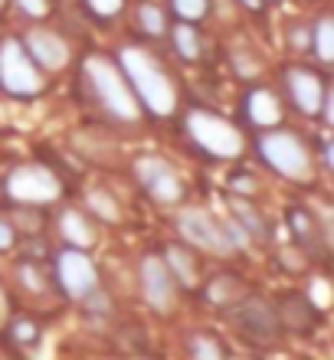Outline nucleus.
<instances>
[{
  "label": "nucleus",
  "instance_id": "f257e3e1",
  "mask_svg": "<svg viewBox=\"0 0 334 360\" xmlns=\"http://www.w3.org/2000/svg\"><path fill=\"white\" fill-rule=\"evenodd\" d=\"M118 63H122V72L131 86L134 98H141L144 108L151 115H171L174 105H177V95H174V86L167 72L158 66V59H151L148 53L134 46H124L118 53Z\"/></svg>",
  "mask_w": 334,
  "mask_h": 360
},
{
  "label": "nucleus",
  "instance_id": "f03ea898",
  "mask_svg": "<svg viewBox=\"0 0 334 360\" xmlns=\"http://www.w3.org/2000/svg\"><path fill=\"white\" fill-rule=\"evenodd\" d=\"M86 76H89V86L96 92L98 105H102L112 118L128 122V124L138 122V115H141L138 112V98H134L128 79L122 76V69H115L105 56H89Z\"/></svg>",
  "mask_w": 334,
  "mask_h": 360
},
{
  "label": "nucleus",
  "instance_id": "7ed1b4c3",
  "mask_svg": "<svg viewBox=\"0 0 334 360\" xmlns=\"http://www.w3.org/2000/svg\"><path fill=\"white\" fill-rule=\"evenodd\" d=\"M259 158L272 167L276 174L288 180H311L315 164H311V151L305 148V141L292 131H266L259 138Z\"/></svg>",
  "mask_w": 334,
  "mask_h": 360
},
{
  "label": "nucleus",
  "instance_id": "20e7f679",
  "mask_svg": "<svg viewBox=\"0 0 334 360\" xmlns=\"http://www.w3.org/2000/svg\"><path fill=\"white\" fill-rule=\"evenodd\" d=\"M187 134L203 154L220 158V161H233L243 154V134L236 124H229L226 118L213 112H203V108H193L187 115Z\"/></svg>",
  "mask_w": 334,
  "mask_h": 360
},
{
  "label": "nucleus",
  "instance_id": "39448f33",
  "mask_svg": "<svg viewBox=\"0 0 334 360\" xmlns=\"http://www.w3.org/2000/svg\"><path fill=\"white\" fill-rule=\"evenodd\" d=\"M0 89L17 98H30L43 89L39 66L30 59L20 39H0Z\"/></svg>",
  "mask_w": 334,
  "mask_h": 360
},
{
  "label": "nucleus",
  "instance_id": "423d86ee",
  "mask_svg": "<svg viewBox=\"0 0 334 360\" xmlns=\"http://www.w3.org/2000/svg\"><path fill=\"white\" fill-rule=\"evenodd\" d=\"M63 193L59 177L43 164H23L7 177V197L20 207H43Z\"/></svg>",
  "mask_w": 334,
  "mask_h": 360
},
{
  "label": "nucleus",
  "instance_id": "0eeeda50",
  "mask_svg": "<svg viewBox=\"0 0 334 360\" xmlns=\"http://www.w3.org/2000/svg\"><path fill=\"white\" fill-rule=\"evenodd\" d=\"M177 229H181V236L197 249H207L213 256H229L233 252V239L226 236V226H223V219L210 217V213H203V210H184L181 219H177Z\"/></svg>",
  "mask_w": 334,
  "mask_h": 360
},
{
  "label": "nucleus",
  "instance_id": "6e6552de",
  "mask_svg": "<svg viewBox=\"0 0 334 360\" xmlns=\"http://www.w3.org/2000/svg\"><path fill=\"white\" fill-rule=\"evenodd\" d=\"M56 278H59V285H63V292H66L69 298H76V302H82V295H89L98 285L96 262H92L79 246H69L59 252Z\"/></svg>",
  "mask_w": 334,
  "mask_h": 360
},
{
  "label": "nucleus",
  "instance_id": "1a4fd4ad",
  "mask_svg": "<svg viewBox=\"0 0 334 360\" xmlns=\"http://www.w3.org/2000/svg\"><path fill=\"white\" fill-rule=\"evenodd\" d=\"M134 171H138V180H141V187L151 193L158 203H177L184 197V184H181V174L174 167L171 161H164V158H141V161L134 164Z\"/></svg>",
  "mask_w": 334,
  "mask_h": 360
},
{
  "label": "nucleus",
  "instance_id": "9d476101",
  "mask_svg": "<svg viewBox=\"0 0 334 360\" xmlns=\"http://www.w3.org/2000/svg\"><path fill=\"white\" fill-rule=\"evenodd\" d=\"M233 318H236L239 331L256 344H272L278 334H282L278 311L269 302H262V298H246V302L233 311Z\"/></svg>",
  "mask_w": 334,
  "mask_h": 360
},
{
  "label": "nucleus",
  "instance_id": "9b49d317",
  "mask_svg": "<svg viewBox=\"0 0 334 360\" xmlns=\"http://www.w3.org/2000/svg\"><path fill=\"white\" fill-rule=\"evenodd\" d=\"M138 278H141V292L144 302L151 304L154 311H171L174 304V278L167 272L161 256H144L141 269H138Z\"/></svg>",
  "mask_w": 334,
  "mask_h": 360
},
{
  "label": "nucleus",
  "instance_id": "f8f14e48",
  "mask_svg": "<svg viewBox=\"0 0 334 360\" xmlns=\"http://www.w3.org/2000/svg\"><path fill=\"white\" fill-rule=\"evenodd\" d=\"M285 86L288 95L302 115H318L321 112V98H325V82L318 79V72L311 69H302V66H292L285 69Z\"/></svg>",
  "mask_w": 334,
  "mask_h": 360
},
{
  "label": "nucleus",
  "instance_id": "ddd939ff",
  "mask_svg": "<svg viewBox=\"0 0 334 360\" xmlns=\"http://www.w3.org/2000/svg\"><path fill=\"white\" fill-rule=\"evenodd\" d=\"M23 49L39 69H63L69 63V46L66 39L49 33V30H30L23 39Z\"/></svg>",
  "mask_w": 334,
  "mask_h": 360
},
{
  "label": "nucleus",
  "instance_id": "4468645a",
  "mask_svg": "<svg viewBox=\"0 0 334 360\" xmlns=\"http://www.w3.org/2000/svg\"><path fill=\"white\" fill-rule=\"evenodd\" d=\"M246 118L256 128H272V124L282 122V105L269 89H256V92L246 95Z\"/></svg>",
  "mask_w": 334,
  "mask_h": 360
},
{
  "label": "nucleus",
  "instance_id": "2eb2a0df",
  "mask_svg": "<svg viewBox=\"0 0 334 360\" xmlns=\"http://www.w3.org/2000/svg\"><path fill=\"white\" fill-rule=\"evenodd\" d=\"M311 308L315 304L308 302V295H285L276 311H278V321L288 324L292 331H305V328H311Z\"/></svg>",
  "mask_w": 334,
  "mask_h": 360
},
{
  "label": "nucleus",
  "instance_id": "dca6fc26",
  "mask_svg": "<svg viewBox=\"0 0 334 360\" xmlns=\"http://www.w3.org/2000/svg\"><path fill=\"white\" fill-rule=\"evenodd\" d=\"M164 266H167L171 278H177L184 288H193V285H197V259L191 256V249L167 246V252H164Z\"/></svg>",
  "mask_w": 334,
  "mask_h": 360
},
{
  "label": "nucleus",
  "instance_id": "f3484780",
  "mask_svg": "<svg viewBox=\"0 0 334 360\" xmlns=\"http://www.w3.org/2000/svg\"><path fill=\"white\" fill-rule=\"evenodd\" d=\"M59 229H63V236L79 249H86L96 243V229H92V223H89L79 210H66V213L59 217Z\"/></svg>",
  "mask_w": 334,
  "mask_h": 360
},
{
  "label": "nucleus",
  "instance_id": "a211bd4d",
  "mask_svg": "<svg viewBox=\"0 0 334 360\" xmlns=\"http://www.w3.org/2000/svg\"><path fill=\"white\" fill-rule=\"evenodd\" d=\"M171 39H174V53L181 59H187V63H197V59H200L203 46H200V33H197L193 23L181 20V23L171 30Z\"/></svg>",
  "mask_w": 334,
  "mask_h": 360
},
{
  "label": "nucleus",
  "instance_id": "6ab92c4d",
  "mask_svg": "<svg viewBox=\"0 0 334 360\" xmlns=\"http://www.w3.org/2000/svg\"><path fill=\"white\" fill-rule=\"evenodd\" d=\"M288 226H292L295 239L305 249L318 243V223H315V217H311L308 210H302V207H292V210H288Z\"/></svg>",
  "mask_w": 334,
  "mask_h": 360
},
{
  "label": "nucleus",
  "instance_id": "aec40b11",
  "mask_svg": "<svg viewBox=\"0 0 334 360\" xmlns=\"http://www.w3.org/2000/svg\"><path fill=\"white\" fill-rule=\"evenodd\" d=\"M233 213H236V223L239 226H243V233H246L249 239H259V243H262V239H266V223H262V217H259L256 210L249 207L246 200H233Z\"/></svg>",
  "mask_w": 334,
  "mask_h": 360
},
{
  "label": "nucleus",
  "instance_id": "412c9836",
  "mask_svg": "<svg viewBox=\"0 0 334 360\" xmlns=\"http://www.w3.org/2000/svg\"><path fill=\"white\" fill-rule=\"evenodd\" d=\"M311 46H315V56L321 63H331L334 59V27L331 17H318L315 30H311Z\"/></svg>",
  "mask_w": 334,
  "mask_h": 360
},
{
  "label": "nucleus",
  "instance_id": "4be33fe9",
  "mask_svg": "<svg viewBox=\"0 0 334 360\" xmlns=\"http://www.w3.org/2000/svg\"><path fill=\"white\" fill-rule=\"evenodd\" d=\"M207 298L217 304H229L239 298V282L233 275H217L210 285H207Z\"/></svg>",
  "mask_w": 334,
  "mask_h": 360
},
{
  "label": "nucleus",
  "instance_id": "5701e85b",
  "mask_svg": "<svg viewBox=\"0 0 334 360\" xmlns=\"http://www.w3.org/2000/svg\"><path fill=\"white\" fill-rule=\"evenodd\" d=\"M171 10L177 13V20L197 23V20L207 17V10H210V0H171Z\"/></svg>",
  "mask_w": 334,
  "mask_h": 360
},
{
  "label": "nucleus",
  "instance_id": "b1692460",
  "mask_svg": "<svg viewBox=\"0 0 334 360\" xmlns=\"http://www.w3.org/2000/svg\"><path fill=\"white\" fill-rule=\"evenodd\" d=\"M89 207H92V213H98V219H108V223H115V219L122 217L118 203H115L112 193H105V190H92L89 193Z\"/></svg>",
  "mask_w": 334,
  "mask_h": 360
},
{
  "label": "nucleus",
  "instance_id": "393cba45",
  "mask_svg": "<svg viewBox=\"0 0 334 360\" xmlns=\"http://www.w3.org/2000/svg\"><path fill=\"white\" fill-rule=\"evenodd\" d=\"M138 20H141V30L151 33V37H161L164 33V13L154 4H141L138 7Z\"/></svg>",
  "mask_w": 334,
  "mask_h": 360
},
{
  "label": "nucleus",
  "instance_id": "a878e982",
  "mask_svg": "<svg viewBox=\"0 0 334 360\" xmlns=\"http://www.w3.org/2000/svg\"><path fill=\"white\" fill-rule=\"evenodd\" d=\"M191 354L197 360H220L223 357V347L213 338H203V334H197V338H191Z\"/></svg>",
  "mask_w": 334,
  "mask_h": 360
},
{
  "label": "nucleus",
  "instance_id": "bb28decb",
  "mask_svg": "<svg viewBox=\"0 0 334 360\" xmlns=\"http://www.w3.org/2000/svg\"><path fill=\"white\" fill-rule=\"evenodd\" d=\"M17 272H20V282H23V288H30V292H46V278H43V272H39L33 262H23Z\"/></svg>",
  "mask_w": 334,
  "mask_h": 360
},
{
  "label": "nucleus",
  "instance_id": "cd10ccee",
  "mask_svg": "<svg viewBox=\"0 0 334 360\" xmlns=\"http://www.w3.org/2000/svg\"><path fill=\"white\" fill-rule=\"evenodd\" d=\"M82 302H86V308L92 314H108L112 311V298H108V292L105 288H98V285L89 295H82Z\"/></svg>",
  "mask_w": 334,
  "mask_h": 360
},
{
  "label": "nucleus",
  "instance_id": "c85d7f7f",
  "mask_svg": "<svg viewBox=\"0 0 334 360\" xmlns=\"http://www.w3.org/2000/svg\"><path fill=\"white\" fill-rule=\"evenodd\" d=\"M308 302L315 304V311H325L331 304V288H328V278H315L311 292H308Z\"/></svg>",
  "mask_w": 334,
  "mask_h": 360
},
{
  "label": "nucleus",
  "instance_id": "c756f323",
  "mask_svg": "<svg viewBox=\"0 0 334 360\" xmlns=\"http://www.w3.org/2000/svg\"><path fill=\"white\" fill-rule=\"evenodd\" d=\"M10 334H13V341H17V344H33V341H37V334H39V331H37V324L23 318V321H13Z\"/></svg>",
  "mask_w": 334,
  "mask_h": 360
},
{
  "label": "nucleus",
  "instance_id": "7c9ffc66",
  "mask_svg": "<svg viewBox=\"0 0 334 360\" xmlns=\"http://www.w3.org/2000/svg\"><path fill=\"white\" fill-rule=\"evenodd\" d=\"M86 4H89V10H92L96 17H102V20L115 17V13L124 7V0H86Z\"/></svg>",
  "mask_w": 334,
  "mask_h": 360
},
{
  "label": "nucleus",
  "instance_id": "2f4dec72",
  "mask_svg": "<svg viewBox=\"0 0 334 360\" xmlns=\"http://www.w3.org/2000/svg\"><path fill=\"white\" fill-rule=\"evenodd\" d=\"M13 4H17V7H20V13H27V17H33V20L46 17V13H49V7H53L49 0H13Z\"/></svg>",
  "mask_w": 334,
  "mask_h": 360
},
{
  "label": "nucleus",
  "instance_id": "473e14b6",
  "mask_svg": "<svg viewBox=\"0 0 334 360\" xmlns=\"http://www.w3.org/2000/svg\"><path fill=\"white\" fill-rule=\"evenodd\" d=\"M13 243H17V229H13V223H10V219H0V252L13 249Z\"/></svg>",
  "mask_w": 334,
  "mask_h": 360
},
{
  "label": "nucleus",
  "instance_id": "72a5a7b5",
  "mask_svg": "<svg viewBox=\"0 0 334 360\" xmlns=\"http://www.w3.org/2000/svg\"><path fill=\"white\" fill-rule=\"evenodd\" d=\"M298 256H302L298 249H285V252H282V262H285V266L292 269V272H295V269L305 266V259H298Z\"/></svg>",
  "mask_w": 334,
  "mask_h": 360
},
{
  "label": "nucleus",
  "instance_id": "f704fd0d",
  "mask_svg": "<svg viewBox=\"0 0 334 360\" xmlns=\"http://www.w3.org/2000/svg\"><path fill=\"white\" fill-rule=\"evenodd\" d=\"M292 43H295V49H305L308 43H311V30H308V27H298L295 33H292Z\"/></svg>",
  "mask_w": 334,
  "mask_h": 360
},
{
  "label": "nucleus",
  "instance_id": "c9c22d12",
  "mask_svg": "<svg viewBox=\"0 0 334 360\" xmlns=\"http://www.w3.org/2000/svg\"><path fill=\"white\" fill-rule=\"evenodd\" d=\"M7 311H10V304H7V292H4V285H0V324L7 321Z\"/></svg>",
  "mask_w": 334,
  "mask_h": 360
},
{
  "label": "nucleus",
  "instance_id": "e433bc0d",
  "mask_svg": "<svg viewBox=\"0 0 334 360\" xmlns=\"http://www.w3.org/2000/svg\"><path fill=\"white\" fill-rule=\"evenodd\" d=\"M233 187H239V190H252L256 184H252V180H246V174H236V177H233Z\"/></svg>",
  "mask_w": 334,
  "mask_h": 360
},
{
  "label": "nucleus",
  "instance_id": "4c0bfd02",
  "mask_svg": "<svg viewBox=\"0 0 334 360\" xmlns=\"http://www.w3.org/2000/svg\"><path fill=\"white\" fill-rule=\"evenodd\" d=\"M239 4H243L246 10H252V13H259V10L266 7V0H239Z\"/></svg>",
  "mask_w": 334,
  "mask_h": 360
}]
</instances>
